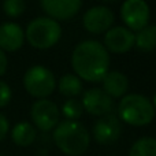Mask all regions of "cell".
<instances>
[{"label":"cell","instance_id":"obj_25","mask_svg":"<svg viewBox=\"0 0 156 156\" xmlns=\"http://www.w3.org/2000/svg\"><path fill=\"white\" fill-rule=\"evenodd\" d=\"M0 156H5V155H3V154H0Z\"/></svg>","mask_w":156,"mask_h":156},{"label":"cell","instance_id":"obj_4","mask_svg":"<svg viewBox=\"0 0 156 156\" xmlns=\"http://www.w3.org/2000/svg\"><path fill=\"white\" fill-rule=\"evenodd\" d=\"M62 36V27L59 22L47 16H38L29 22L25 32V37L34 48L47 49L54 47Z\"/></svg>","mask_w":156,"mask_h":156},{"label":"cell","instance_id":"obj_2","mask_svg":"<svg viewBox=\"0 0 156 156\" xmlns=\"http://www.w3.org/2000/svg\"><path fill=\"white\" fill-rule=\"evenodd\" d=\"M54 141L56 147L67 156L85 154L90 143V134L85 126L77 121L59 122L54 130Z\"/></svg>","mask_w":156,"mask_h":156},{"label":"cell","instance_id":"obj_12","mask_svg":"<svg viewBox=\"0 0 156 156\" xmlns=\"http://www.w3.org/2000/svg\"><path fill=\"white\" fill-rule=\"evenodd\" d=\"M82 2L81 0H43L41 7L49 15V18L56 19H70L80 11Z\"/></svg>","mask_w":156,"mask_h":156},{"label":"cell","instance_id":"obj_10","mask_svg":"<svg viewBox=\"0 0 156 156\" xmlns=\"http://www.w3.org/2000/svg\"><path fill=\"white\" fill-rule=\"evenodd\" d=\"M121 122L115 115H111V114L101 116L93 125V138L96 140V143L101 145L115 143L121 136Z\"/></svg>","mask_w":156,"mask_h":156},{"label":"cell","instance_id":"obj_20","mask_svg":"<svg viewBox=\"0 0 156 156\" xmlns=\"http://www.w3.org/2000/svg\"><path fill=\"white\" fill-rule=\"evenodd\" d=\"M3 10L11 18H16V16L22 15L26 10V3L23 0H5L3 3Z\"/></svg>","mask_w":156,"mask_h":156},{"label":"cell","instance_id":"obj_16","mask_svg":"<svg viewBox=\"0 0 156 156\" xmlns=\"http://www.w3.org/2000/svg\"><path fill=\"white\" fill-rule=\"evenodd\" d=\"M136 36L134 45L140 51L149 52L156 49V26L155 25H147L144 29L138 30Z\"/></svg>","mask_w":156,"mask_h":156},{"label":"cell","instance_id":"obj_6","mask_svg":"<svg viewBox=\"0 0 156 156\" xmlns=\"http://www.w3.org/2000/svg\"><path fill=\"white\" fill-rule=\"evenodd\" d=\"M30 115L36 127H38L43 132H48L56 127L60 118L58 105L48 99H38L37 101L33 103Z\"/></svg>","mask_w":156,"mask_h":156},{"label":"cell","instance_id":"obj_7","mask_svg":"<svg viewBox=\"0 0 156 156\" xmlns=\"http://www.w3.org/2000/svg\"><path fill=\"white\" fill-rule=\"evenodd\" d=\"M149 5L144 0H126L121 7V16L129 30L144 29L149 21Z\"/></svg>","mask_w":156,"mask_h":156},{"label":"cell","instance_id":"obj_1","mask_svg":"<svg viewBox=\"0 0 156 156\" xmlns=\"http://www.w3.org/2000/svg\"><path fill=\"white\" fill-rule=\"evenodd\" d=\"M71 65L78 78L89 82H99L108 73L110 55L99 41H81L73 51Z\"/></svg>","mask_w":156,"mask_h":156},{"label":"cell","instance_id":"obj_21","mask_svg":"<svg viewBox=\"0 0 156 156\" xmlns=\"http://www.w3.org/2000/svg\"><path fill=\"white\" fill-rule=\"evenodd\" d=\"M11 97H12V92H11L10 85L0 80V108L5 107L11 101Z\"/></svg>","mask_w":156,"mask_h":156},{"label":"cell","instance_id":"obj_3","mask_svg":"<svg viewBox=\"0 0 156 156\" xmlns=\"http://www.w3.org/2000/svg\"><path fill=\"white\" fill-rule=\"evenodd\" d=\"M118 114L122 121L132 126H145L155 118L152 101L143 94H125L118 105Z\"/></svg>","mask_w":156,"mask_h":156},{"label":"cell","instance_id":"obj_23","mask_svg":"<svg viewBox=\"0 0 156 156\" xmlns=\"http://www.w3.org/2000/svg\"><path fill=\"white\" fill-rule=\"evenodd\" d=\"M7 65H8L7 56H5V54L0 49V77L5 73V70H7Z\"/></svg>","mask_w":156,"mask_h":156},{"label":"cell","instance_id":"obj_18","mask_svg":"<svg viewBox=\"0 0 156 156\" xmlns=\"http://www.w3.org/2000/svg\"><path fill=\"white\" fill-rule=\"evenodd\" d=\"M129 156H156V138H138L130 148Z\"/></svg>","mask_w":156,"mask_h":156},{"label":"cell","instance_id":"obj_9","mask_svg":"<svg viewBox=\"0 0 156 156\" xmlns=\"http://www.w3.org/2000/svg\"><path fill=\"white\" fill-rule=\"evenodd\" d=\"M136 36L123 26H115L107 30L104 36V48L114 54H125L134 47Z\"/></svg>","mask_w":156,"mask_h":156},{"label":"cell","instance_id":"obj_5","mask_svg":"<svg viewBox=\"0 0 156 156\" xmlns=\"http://www.w3.org/2000/svg\"><path fill=\"white\" fill-rule=\"evenodd\" d=\"M23 86L26 92L37 99L48 97L56 88L55 76L44 66H32L23 76Z\"/></svg>","mask_w":156,"mask_h":156},{"label":"cell","instance_id":"obj_15","mask_svg":"<svg viewBox=\"0 0 156 156\" xmlns=\"http://www.w3.org/2000/svg\"><path fill=\"white\" fill-rule=\"evenodd\" d=\"M37 132L36 127L29 122H21L15 125L11 132V138L12 141L19 147H29L34 143Z\"/></svg>","mask_w":156,"mask_h":156},{"label":"cell","instance_id":"obj_11","mask_svg":"<svg viewBox=\"0 0 156 156\" xmlns=\"http://www.w3.org/2000/svg\"><path fill=\"white\" fill-rule=\"evenodd\" d=\"M82 107L90 115L104 116L112 110V99L105 93L103 89L92 88L83 93L82 96Z\"/></svg>","mask_w":156,"mask_h":156},{"label":"cell","instance_id":"obj_13","mask_svg":"<svg viewBox=\"0 0 156 156\" xmlns=\"http://www.w3.org/2000/svg\"><path fill=\"white\" fill-rule=\"evenodd\" d=\"M25 32L19 25L5 22L0 25V49L3 52H14L23 45Z\"/></svg>","mask_w":156,"mask_h":156},{"label":"cell","instance_id":"obj_24","mask_svg":"<svg viewBox=\"0 0 156 156\" xmlns=\"http://www.w3.org/2000/svg\"><path fill=\"white\" fill-rule=\"evenodd\" d=\"M152 105H154V108H155V111H156V93H155V96H154V101H152Z\"/></svg>","mask_w":156,"mask_h":156},{"label":"cell","instance_id":"obj_14","mask_svg":"<svg viewBox=\"0 0 156 156\" xmlns=\"http://www.w3.org/2000/svg\"><path fill=\"white\" fill-rule=\"evenodd\" d=\"M129 89L127 77L121 71H108L103 78V90L112 97H123Z\"/></svg>","mask_w":156,"mask_h":156},{"label":"cell","instance_id":"obj_19","mask_svg":"<svg viewBox=\"0 0 156 156\" xmlns=\"http://www.w3.org/2000/svg\"><path fill=\"white\" fill-rule=\"evenodd\" d=\"M83 112L82 103L78 101L77 99H69L65 101L62 107V114L66 118V121H77Z\"/></svg>","mask_w":156,"mask_h":156},{"label":"cell","instance_id":"obj_17","mask_svg":"<svg viewBox=\"0 0 156 156\" xmlns=\"http://www.w3.org/2000/svg\"><path fill=\"white\" fill-rule=\"evenodd\" d=\"M59 92L66 97H76L82 92V82L76 74H65L58 83Z\"/></svg>","mask_w":156,"mask_h":156},{"label":"cell","instance_id":"obj_8","mask_svg":"<svg viewBox=\"0 0 156 156\" xmlns=\"http://www.w3.org/2000/svg\"><path fill=\"white\" fill-rule=\"evenodd\" d=\"M82 22L83 27L89 33L99 34V33L110 30L114 22V12L111 11V8L105 5H94L83 14Z\"/></svg>","mask_w":156,"mask_h":156},{"label":"cell","instance_id":"obj_22","mask_svg":"<svg viewBox=\"0 0 156 156\" xmlns=\"http://www.w3.org/2000/svg\"><path fill=\"white\" fill-rule=\"evenodd\" d=\"M8 129H10V125H8V119L0 112V141L7 136Z\"/></svg>","mask_w":156,"mask_h":156}]
</instances>
